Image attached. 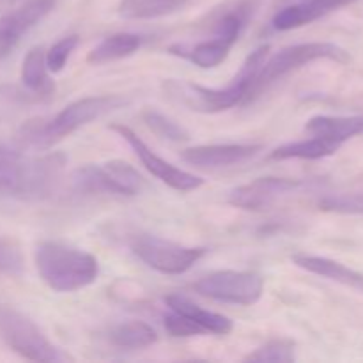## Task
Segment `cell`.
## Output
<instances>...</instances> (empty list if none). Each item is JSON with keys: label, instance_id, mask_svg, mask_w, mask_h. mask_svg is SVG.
Masks as SVG:
<instances>
[{"label": "cell", "instance_id": "cell-6", "mask_svg": "<svg viewBox=\"0 0 363 363\" xmlns=\"http://www.w3.org/2000/svg\"><path fill=\"white\" fill-rule=\"evenodd\" d=\"M0 339L25 360L48 363L73 360L60 347L50 342L32 319L7 305H0Z\"/></svg>", "mask_w": 363, "mask_h": 363}, {"label": "cell", "instance_id": "cell-4", "mask_svg": "<svg viewBox=\"0 0 363 363\" xmlns=\"http://www.w3.org/2000/svg\"><path fill=\"white\" fill-rule=\"evenodd\" d=\"M128 105V99L119 94L92 96L82 98L69 103L64 110H60L48 123L30 121L21 128L20 140L32 147H50L62 138L69 137L85 124L106 116V113L119 110Z\"/></svg>", "mask_w": 363, "mask_h": 363}, {"label": "cell", "instance_id": "cell-9", "mask_svg": "<svg viewBox=\"0 0 363 363\" xmlns=\"http://www.w3.org/2000/svg\"><path fill=\"white\" fill-rule=\"evenodd\" d=\"M201 296L233 305H254L261 300L264 279L255 272H223L209 273L194 284Z\"/></svg>", "mask_w": 363, "mask_h": 363}, {"label": "cell", "instance_id": "cell-5", "mask_svg": "<svg viewBox=\"0 0 363 363\" xmlns=\"http://www.w3.org/2000/svg\"><path fill=\"white\" fill-rule=\"evenodd\" d=\"M323 59L347 64L350 62V53L344 48H340L339 45H335V43L326 41L300 43V45H293L280 50L279 53H275V55L264 60L262 67L259 69L257 77H255L254 84H252L247 101L254 98V96H257L261 91H264L273 82L287 77V74L300 69V67L308 66L311 62Z\"/></svg>", "mask_w": 363, "mask_h": 363}, {"label": "cell", "instance_id": "cell-18", "mask_svg": "<svg viewBox=\"0 0 363 363\" xmlns=\"http://www.w3.org/2000/svg\"><path fill=\"white\" fill-rule=\"evenodd\" d=\"M230 48H233V45L229 41H225L220 35H215L209 41L197 43L195 46L174 45L170 46L169 52L172 55H179L183 59H188L195 66L202 67V69H211V67H216L227 59Z\"/></svg>", "mask_w": 363, "mask_h": 363}, {"label": "cell", "instance_id": "cell-20", "mask_svg": "<svg viewBox=\"0 0 363 363\" xmlns=\"http://www.w3.org/2000/svg\"><path fill=\"white\" fill-rule=\"evenodd\" d=\"M340 149L339 144L312 135L307 140L291 142L272 151L269 160H321L335 155Z\"/></svg>", "mask_w": 363, "mask_h": 363}, {"label": "cell", "instance_id": "cell-29", "mask_svg": "<svg viewBox=\"0 0 363 363\" xmlns=\"http://www.w3.org/2000/svg\"><path fill=\"white\" fill-rule=\"evenodd\" d=\"M21 269H23V259H21L18 248L7 241L0 240V273L20 275Z\"/></svg>", "mask_w": 363, "mask_h": 363}, {"label": "cell", "instance_id": "cell-7", "mask_svg": "<svg viewBox=\"0 0 363 363\" xmlns=\"http://www.w3.org/2000/svg\"><path fill=\"white\" fill-rule=\"evenodd\" d=\"M73 183L84 194L138 195L145 188V179L137 169L123 160H110L99 165H85L73 174Z\"/></svg>", "mask_w": 363, "mask_h": 363}, {"label": "cell", "instance_id": "cell-14", "mask_svg": "<svg viewBox=\"0 0 363 363\" xmlns=\"http://www.w3.org/2000/svg\"><path fill=\"white\" fill-rule=\"evenodd\" d=\"M357 0H303V2L293 4L273 16V28L275 30H293V28L303 27V25L312 23V21L319 20V18L326 16V14L333 13L337 9L351 6Z\"/></svg>", "mask_w": 363, "mask_h": 363}, {"label": "cell", "instance_id": "cell-23", "mask_svg": "<svg viewBox=\"0 0 363 363\" xmlns=\"http://www.w3.org/2000/svg\"><path fill=\"white\" fill-rule=\"evenodd\" d=\"M46 52L41 46H35L25 55L21 64V84L32 92H48L52 84L46 74Z\"/></svg>", "mask_w": 363, "mask_h": 363}, {"label": "cell", "instance_id": "cell-28", "mask_svg": "<svg viewBox=\"0 0 363 363\" xmlns=\"http://www.w3.org/2000/svg\"><path fill=\"white\" fill-rule=\"evenodd\" d=\"M163 325H165L167 333L170 337H195V335H206L202 332L201 326L195 325L191 319H188L186 315L177 314V312L170 311V314H167L163 318Z\"/></svg>", "mask_w": 363, "mask_h": 363}, {"label": "cell", "instance_id": "cell-10", "mask_svg": "<svg viewBox=\"0 0 363 363\" xmlns=\"http://www.w3.org/2000/svg\"><path fill=\"white\" fill-rule=\"evenodd\" d=\"M112 128L116 133H119L124 140L130 144V147L133 149L135 155L138 156V160L142 162V165L149 170L155 177H158L162 183H165L167 186H170L176 191H191L197 190L204 184V179L195 174L186 172L183 169H177L172 163H169L167 160L160 158L155 151L149 149V145L131 130L130 126H124V124H112Z\"/></svg>", "mask_w": 363, "mask_h": 363}, {"label": "cell", "instance_id": "cell-25", "mask_svg": "<svg viewBox=\"0 0 363 363\" xmlns=\"http://www.w3.org/2000/svg\"><path fill=\"white\" fill-rule=\"evenodd\" d=\"M142 121H144L145 126H147L152 133L158 135L160 138H165V140L183 142L190 137L188 131L184 130L181 124H177L176 121L167 117L165 113L156 112V110H145V112L142 113Z\"/></svg>", "mask_w": 363, "mask_h": 363}, {"label": "cell", "instance_id": "cell-27", "mask_svg": "<svg viewBox=\"0 0 363 363\" xmlns=\"http://www.w3.org/2000/svg\"><path fill=\"white\" fill-rule=\"evenodd\" d=\"M321 209L333 213H346V215H363V194L332 195L321 201Z\"/></svg>", "mask_w": 363, "mask_h": 363}, {"label": "cell", "instance_id": "cell-19", "mask_svg": "<svg viewBox=\"0 0 363 363\" xmlns=\"http://www.w3.org/2000/svg\"><path fill=\"white\" fill-rule=\"evenodd\" d=\"M142 46V38L131 32H117L103 39L98 46L89 52L87 62L99 66V64L113 62V60L124 59L137 52Z\"/></svg>", "mask_w": 363, "mask_h": 363}, {"label": "cell", "instance_id": "cell-22", "mask_svg": "<svg viewBox=\"0 0 363 363\" xmlns=\"http://www.w3.org/2000/svg\"><path fill=\"white\" fill-rule=\"evenodd\" d=\"M108 340L121 350H142L158 340V333L144 321L121 323L108 332Z\"/></svg>", "mask_w": 363, "mask_h": 363}, {"label": "cell", "instance_id": "cell-3", "mask_svg": "<svg viewBox=\"0 0 363 363\" xmlns=\"http://www.w3.org/2000/svg\"><path fill=\"white\" fill-rule=\"evenodd\" d=\"M268 50L269 46L264 45L252 52L225 89H208L188 82H169L167 91L195 112L216 113L233 108L238 103L247 101L252 84L268 57Z\"/></svg>", "mask_w": 363, "mask_h": 363}, {"label": "cell", "instance_id": "cell-21", "mask_svg": "<svg viewBox=\"0 0 363 363\" xmlns=\"http://www.w3.org/2000/svg\"><path fill=\"white\" fill-rule=\"evenodd\" d=\"M190 4V0H121L119 14L126 20H155L170 16Z\"/></svg>", "mask_w": 363, "mask_h": 363}, {"label": "cell", "instance_id": "cell-15", "mask_svg": "<svg viewBox=\"0 0 363 363\" xmlns=\"http://www.w3.org/2000/svg\"><path fill=\"white\" fill-rule=\"evenodd\" d=\"M293 262L298 268L305 269V272L312 273V275L323 277V279L333 280V282H339L342 284V286L354 287V289L363 291V273H358L357 269L347 268L342 262L308 254L293 255Z\"/></svg>", "mask_w": 363, "mask_h": 363}, {"label": "cell", "instance_id": "cell-11", "mask_svg": "<svg viewBox=\"0 0 363 363\" xmlns=\"http://www.w3.org/2000/svg\"><path fill=\"white\" fill-rule=\"evenodd\" d=\"M57 6V0H27L0 18V59L9 55L25 34L41 23Z\"/></svg>", "mask_w": 363, "mask_h": 363}, {"label": "cell", "instance_id": "cell-13", "mask_svg": "<svg viewBox=\"0 0 363 363\" xmlns=\"http://www.w3.org/2000/svg\"><path fill=\"white\" fill-rule=\"evenodd\" d=\"M262 145L259 144H213L195 145L181 152L183 160L201 169H222L233 167L254 158Z\"/></svg>", "mask_w": 363, "mask_h": 363}, {"label": "cell", "instance_id": "cell-16", "mask_svg": "<svg viewBox=\"0 0 363 363\" xmlns=\"http://www.w3.org/2000/svg\"><path fill=\"white\" fill-rule=\"evenodd\" d=\"M165 303L170 311L177 312V314H183L186 315L188 319H191L195 325L201 326L204 333L227 335V333L233 332V321H230L229 318L199 307V305L194 303L190 298L181 296V294H170V296L165 298Z\"/></svg>", "mask_w": 363, "mask_h": 363}, {"label": "cell", "instance_id": "cell-1", "mask_svg": "<svg viewBox=\"0 0 363 363\" xmlns=\"http://www.w3.org/2000/svg\"><path fill=\"white\" fill-rule=\"evenodd\" d=\"M66 158L59 152L25 156L0 145V195L14 199H43L59 181Z\"/></svg>", "mask_w": 363, "mask_h": 363}, {"label": "cell", "instance_id": "cell-8", "mask_svg": "<svg viewBox=\"0 0 363 363\" xmlns=\"http://www.w3.org/2000/svg\"><path fill=\"white\" fill-rule=\"evenodd\" d=\"M130 247L144 264L163 275H183L208 252L202 247H184L151 234H138L131 240Z\"/></svg>", "mask_w": 363, "mask_h": 363}, {"label": "cell", "instance_id": "cell-26", "mask_svg": "<svg viewBox=\"0 0 363 363\" xmlns=\"http://www.w3.org/2000/svg\"><path fill=\"white\" fill-rule=\"evenodd\" d=\"M78 45V35L71 34L62 38L60 41H57L52 48L46 52V67L52 73H60V71L66 67L67 59L71 57L73 50L77 48Z\"/></svg>", "mask_w": 363, "mask_h": 363}, {"label": "cell", "instance_id": "cell-30", "mask_svg": "<svg viewBox=\"0 0 363 363\" xmlns=\"http://www.w3.org/2000/svg\"><path fill=\"white\" fill-rule=\"evenodd\" d=\"M284 2H291V0H284ZM296 2H303V0H296Z\"/></svg>", "mask_w": 363, "mask_h": 363}, {"label": "cell", "instance_id": "cell-24", "mask_svg": "<svg viewBox=\"0 0 363 363\" xmlns=\"http://www.w3.org/2000/svg\"><path fill=\"white\" fill-rule=\"evenodd\" d=\"M245 362L291 363L294 362V342L287 339H273L248 354Z\"/></svg>", "mask_w": 363, "mask_h": 363}, {"label": "cell", "instance_id": "cell-12", "mask_svg": "<svg viewBox=\"0 0 363 363\" xmlns=\"http://www.w3.org/2000/svg\"><path fill=\"white\" fill-rule=\"evenodd\" d=\"M300 186V181L287 177H259L252 183L234 188L229 195V202L247 211H262Z\"/></svg>", "mask_w": 363, "mask_h": 363}, {"label": "cell", "instance_id": "cell-17", "mask_svg": "<svg viewBox=\"0 0 363 363\" xmlns=\"http://www.w3.org/2000/svg\"><path fill=\"white\" fill-rule=\"evenodd\" d=\"M305 130L314 137H323L335 144L342 145L350 138L363 135V117H335V116H315L307 121Z\"/></svg>", "mask_w": 363, "mask_h": 363}, {"label": "cell", "instance_id": "cell-2", "mask_svg": "<svg viewBox=\"0 0 363 363\" xmlns=\"http://www.w3.org/2000/svg\"><path fill=\"white\" fill-rule=\"evenodd\" d=\"M39 277L57 293H74L98 280V259L60 241H43L34 252Z\"/></svg>", "mask_w": 363, "mask_h": 363}]
</instances>
